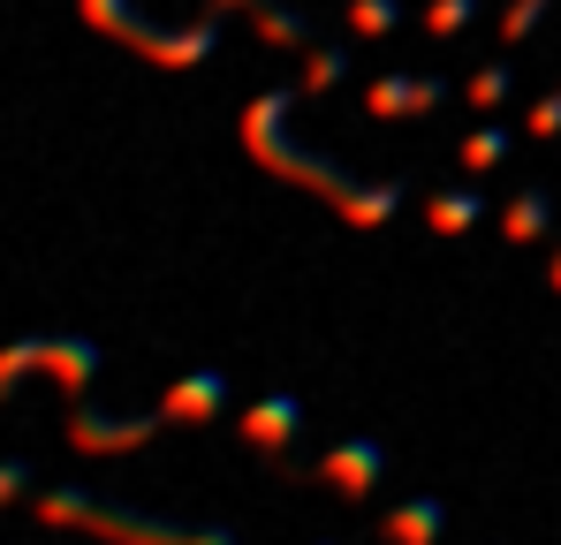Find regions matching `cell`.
<instances>
[{
	"instance_id": "9",
	"label": "cell",
	"mask_w": 561,
	"mask_h": 545,
	"mask_svg": "<svg viewBox=\"0 0 561 545\" xmlns=\"http://www.w3.org/2000/svg\"><path fill=\"white\" fill-rule=\"evenodd\" d=\"M539 228H547V197H539V189H531V197H524V205H516V212H508V235H516V243H531V235H539Z\"/></svg>"
},
{
	"instance_id": "15",
	"label": "cell",
	"mask_w": 561,
	"mask_h": 545,
	"mask_svg": "<svg viewBox=\"0 0 561 545\" xmlns=\"http://www.w3.org/2000/svg\"><path fill=\"white\" fill-rule=\"evenodd\" d=\"M470 98H478V106H501V98H508V69H485V77L470 84Z\"/></svg>"
},
{
	"instance_id": "17",
	"label": "cell",
	"mask_w": 561,
	"mask_h": 545,
	"mask_svg": "<svg viewBox=\"0 0 561 545\" xmlns=\"http://www.w3.org/2000/svg\"><path fill=\"white\" fill-rule=\"evenodd\" d=\"M319 545H334V538H319Z\"/></svg>"
},
{
	"instance_id": "10",
	"label": "cell",
	"mask_w": 561,
	"mask_h": 545,
	"mask_svg": "<svg viewBox=\"0 0 561 545\" xmlns=\"http://www.w3.org/2000/svg\"><path fill=\"white\" fill-rule=\"evenodd\" d=\"M350 23H357V31H394V23H402V8H394V0H357V8H350Z\"/></svg>"
},
{
	"instance_id": "8",
	"label": "cell",
	"mask_w": 561,
	"mask_h": 545,
	"mask_svg": "<svg viewBox=\"0 0 561 545\" xmlns=\"http://www.w3.org/2000/svg\"><path fill=\"white\" fill-rule=\"evenodd\" d=\"M373 114H417V106H440V77H387L365 91Z\"/></svg>"
},
{
	"instance_id": "16",
	"label": "cell",
	"mask_w": 561,
	"mask_h": 545,
	"mask_svg": "<svg viewBox=\"0 0 561 545\" xmlns=\"http://www.w3.org/2000/svg\"><path fill=\"white\" fill-rule=\"evenodd\" d=\"M554 288H561V258H554Z\"/></svg>"
},
{
	"instance_id": "3",
	"label": "cell",
	"mask_w": 561,
	"mask_h": 545,
	"mask_svg": "<svg viewBox=\"0 0 561 545\" xmlns=\"http://www.w3.org/2000/svg\"><path fill=\"white\" fill-rule=\"evenodd\" d=\"M160 409L152 417H114V409H77L69 417V448H84V454H129V448H152L160 440Z\"/></svg>"
},
{
	"instance_id": "1",
	"label": "cell",
	"mask_w": 561,
	"mask_h": 545,
	"mask_svg": "<svg viewBox=\"0 0 561 545\" xmlns=\"http://www.w3.org/2000/svg\"><path fill=\"white\" fill-rule=\"evenodd\" d=\"M38 523L92 531V538H106V545H243L228 523L152 515V508H129V500H99V492H84V485H46V492H38Z\"/></svg>"
},
{
	"instance_id": "13",
	"label": "cell",
	"mask_w": 561,
	"mask_h": 545,
	"mask_svg": "<svg viewBox=\"0 0 561 545\" xmlns=\"http://www.w3.org/2000/svg\"><path fill=\"white\" fill-rule=\"evenodd\" d=\"M23 492H31V462H23V454H8V462H0V508H8V500H23Z\"/></svg>"
},
{
	"instance_id": "7",
	"label": "cell",
	"mask_w": 561,
	"mask_h": 545,
	"mask_svg": "<svg viewBox=\"0 0 561 545\" xmlns=\"http://www.w3.org/2000/svg\"><path fill=\"white\" fill-rule=\"evenodd\" d=\"M440 538H448V508H440L433 492L387 508V545H440Z\"/></svg>"
},
{
	"instance_id": "5",
	"label": "cell",
	"mask_w": 561,
	"mask_h": 545,
	"mask_svg": "<svg viewBox=\"0 0 561 545\" xmlns=\"http://www.w3.org/2000/svg\"><path fill=\"white\" fill-rule=\"evenodd\" d=\"M220 409H228V379H220V371H190V379L168 386V402H160L168 425H213Z\"/></svg>"
},
{
	"instance_id": "2",
	"label": "cell",
	"mask_w": 561,
	"mask_h": 545,
	"mask_svg": "<svg viewBox=\"0 0 561 545\" xmlns=\"http://www.w3.org/2000/svg\"><path fill=\"white\" fill-rule=\"evenodd\" d=\"M31 371H54L69 394H92L99 349H92V341H77V334H31V341H8V349H0V402H8Z\"/></svg>"
},
{
	"instance_id": "11",
	"label": "cell",
	"mask_w": 561,
	"mask_h": 545,
	"mask_svg": "<svg viewBox=\"0 0 561 545\" xmlns=\"http://www.w3.org/2000/svg\"><path fill=\"white\" fill-rule=\"evenodd\" d=\"M463 160H470V167H493V160H508V137H501V129H478V137L463 144Z\"/></svg>"
},
{
	"instance_id": "14",
	"label": "cell",
	"mask_w": 561,
	"mask_h": 545,
	"mask_svg": "<svg viewBox=\"0 0 561 545\" xmlns=\"http://www.w3.org/2000/svg\"><path fill=\"white\" fill-rule=\"evenodd\" d=\"M470 15H478V0H440V8H433L425 23H433V31H463Z\"/></svg>"
},
{
	"instance_id": "12",
	"label": "cell",
	"mask_w": 561,
	"mask_h": 545,
	"mask_svg": "<svg viewBox=\"0 0 561 545\" xmlns=\"http://www.w3.org/2000/svg\"><path fill=\"white\" fill-rule=\"evenodd\" d=\"M433 220H440V228H470V220H478V197H470V189L440 197V205H433Z\"/></svg>"
},
{
	"instance_id": "6",
	"label": "cell",
	"mask_w": 561,
	"mask_h": 545,
	"mask_svg": "<svg viewBox=\"0 0 561 545\" xmlns=\"http://www.w3.org/2000/svg\"><path fill=\"white\" fill-rule=\"evenodd\" d=\"M236 432H243V440H251V448H288V440H296V432H304V402H296V394H266V402H251V409H243V425H236Z\"/></svg>"
},
{
	"instance_id": "4",
	"label": "cell",
	"mask_w": 561,
	"mask_h": 545,
	"mask_svg": "<svg viewBox=\"0 0 561 545\" xmlns=\"http://www.w3.org/2000/svg\"><path fill=\"white\" fill-rule=\"evenodd\" d=\"M319 477L334 492H350V500H373V485L387 477V448L379 440H342V448L319 454Z\"/></svg>"
}]
</instances>
